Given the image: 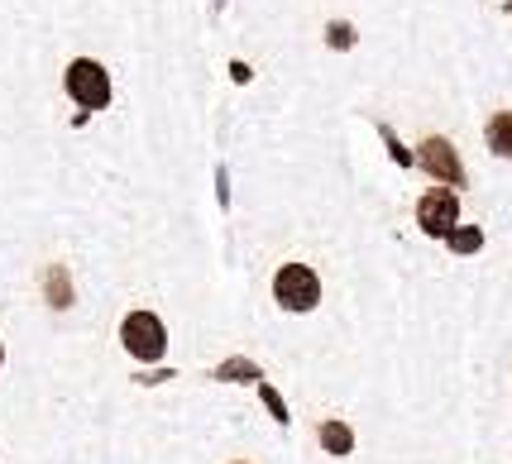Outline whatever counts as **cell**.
Returning <instances> with one entry per match:
<instances>
[{"instance_id": "1", "label": "cell", "mask_w": 512, "mask_h": 464, "mask_svg": "<svg viewBox=\"0 0 512 464\" xmlns=\"http://www.w3.org/2000/svg\"><path fill=\"white\" fill-rule=\"evenodd\" d=\"M63 87H67V96H72L82 111H106V106H111V72L96 63V58H77V63H67Z\"/></svg>"}, {"instance_id": "2", "label": "cell", "mask_w": 512, "mask_h": 464, "mask_svg": "<svg viewBox=\"0 0 512 464\" xmlns=\"http://www.w3.org/2000/svg\"><path fill=\"white\" fill-rule=\"evenodd\" d=\"M120 340H125V350L139 364H158L168 354V331H163V321H158L154 311H130L125 326H120Z\"/></svg>"}, {"instance_id": "3", "label": "cell", "mask_w": 512, "mask_h": 464, "mask_svg": "<svg viewBox=\"0 0 512 464\" xmlns=\"http://www.w3.org/2000/svg\"><path fill=\"white\" fill-rule=\"evenodd\" d=\"M273 297L288 311H312L321 302V278L307 264H283L278 278H273Z\"/></svg>"}, {"instance_id": "4", "label": "cell", "mask_w": 512, "mask_h": 464, "mask_svg": "<svg viewBox=\"0 0 512 464\" xmlns=\"http://www.w3.org/2000/svg\"><path fill=\"white\" fill-rule=\"evenodd\" d=\"M417 225H422L431 240H446L450 230L460 225V201L450 187H431L422 201H417Z\"/></svg>"}, {"instance_id": "5", "label": "cell", "mask_w": 512, "mask_h": 464, "mask_svg": "<svg viewBox=\"0 0 512 464\" xmlns=\"http://www.w3.org/2000/svg\"><path fill=\"white\" fill-rule=\"evenodd\" d=\"M417 163H422L436 182H446V187H465V163H460V154H455V144H450V139H441V134L422 139Z\"/></svg>"}, {"instance_id": "6", "label": "cell", "mask_w": 512, "mask_h": 464, "mask_svg": "<svg viewBox=\"0 0 512 464\" xmlns=\"http://www.w3.org/2000/svg\"><path fill=\"white\" fill-rule=\"evenodd\" d=\"M484 139H489V149L498 158H512V111H498L489 120V125H484Z\"/></svg>"}, {"instance_id": "7", "label": "cell", "mask_w": 512, "mask_h": 464, "mask_svg": "<svg viewBox=\"0 0 512 464\" xmlns=\"http://www.w3.org/2000/svg\"><path fill=\"white\" fill-rule=\"evenodd\" d=\"M321 450L326 455H350L355 450V436H350V426H340V421H321Z\"/></svg>"}, {"instance_id": "8", "label": "cell", "mask_w": 512, "mask_h": 464, "mask_svg": "<svg viewBox=\"0 0 512 464\" xmlns=\"http://www.w3.org/2000/svg\"><path fill=\"white\" fill-rule=\"evenodd\" d=\"M446 244L455 249V254H479L484 249V230H474V225H455L446 235Z\"/></svg>"}, {"instance_id": "9", "label": "cell", "mask_w": 512, "mask_h": 464, "mask_svg": "<svg viewBox=\"0 0 512 464\" xmlns=\"http://www.w3.org/2000/svg\"><path fill=\"white\" fill-rule=\"evenodd\" d=\"M326 44L331 48H355V29H350L345 20H335L331 29H326Z\"/></svg>"}, {"instance_id": "10", "label": "cell", "mask_w": 512, "mask_h": 464, "mask_svg": "<svg viewBox=\"0 0 512 464\" xmlns=\"http://www.w3.org/2000/svg\"><path fill=\"white\" fill-rule=\"evenodd\" d=\"M221 378H259V369H254V364H240V359H235V364H225V369H221Z\"/></svg>"}, {"instance_id": "11", "label": "cell", "mask_w": 512, "mask_h": 464, "mask_svg": "<svg viewBox=\"0 0 512 464\" xmlns=\"http://www.w3.org/2000/svg\"><path fill=\"white\" fill-rule=\"evenodd\" d=\"M383 139H388V149H393V158H398V163H412V154L402 149V144H398V134L388 130V125H383Z\"/></svg>"}, {"instance_id": "12", "label": "cell", "mask_w": 512, "mask_h": 464, "mask_svg": "<svg viewBox=\"0 0 512 464\" xmlns=\"http://www.w3.org/2000/svg\"><path fill=\"white\" fill-rule=\"evenodd\" d=\"M0 364H5V345H0Z\"/></svg>"}, {"instance_id": "13", "label": "cell", "mask_w": 512, "mask_h": 464, "mask_svg": "<svg viewBox=\"0 0 512 464\" xmlns=\"http://www.w3.org/2000/svg\"><path fill=\"white\" fill-rule=\"evenodd\" d=\"M508 10H512V0H508Z\"/></svg>"}]
</instances>
